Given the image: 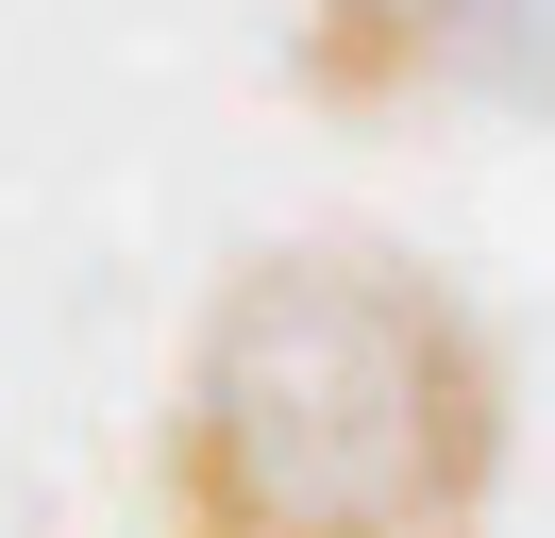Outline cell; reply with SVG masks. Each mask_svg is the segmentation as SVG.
Listing matches in <instances>:
<instances>
[{
  "label": "cell",
  "instance_id": "cell-2",
  "mask_svg": "<svg viewBox=\"0 0 555 538\" xmlns=\"http://www.w3.org/2000/svg\"><path fill=\"white\" fill-rule=\"evenodd\" d=\"M488 34V0H304V34H286V85L320 101V118H387V101L454 85Z\"/></svg>",
  "mask_w": 555,
  "mask_h": 538
},
{
  "label": "cell",
  "instance_id": "cell-1",
  "mask_svg": "<svg viewBox=\"0 0 555 538\" xmlns=\"http://www.w3.org/2000/svg\"><path fill=\"white\" fill-rule=\"evenodd\" d=\"M169 538H472L505 488V354L404 253H253L169 387Z\"/></svg>",
  "mask_w": 555,
  "mask_h": 538
}]
</instances>
